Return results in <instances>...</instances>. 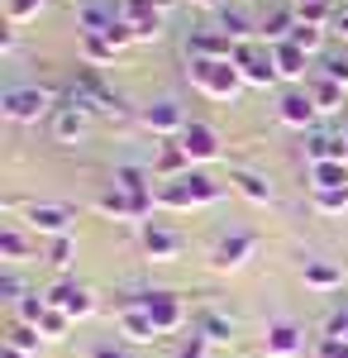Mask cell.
I'll list each match as a JSON object with an SVG mask.
<instances>
[{
	"mask_svg": "<svg viewBox=\"0 0 348 358\" xmlns=\"http://www.w3.org/2000/svg\"><path fill=\"white\" fill-rule=\"evenodd\" d=\"M305 282L320 287V292H334V287L344 282V273H339L334 263H324V258H305Z\"/></svg>",
	"mask_w": 348,
	"mask_h": 358,
	"instance_id": "22",
	"label": "cell"
},
{
	"mask_svg": "<svg viewBox=\"0 0 348 358\" xmlns=\"http://www.w3.org/2000/svg\"><path fill=\"white\" fill-rule=\"evenodd\" d=\"M320 358H348V339H334V334H324V339H320Z\"/></svg>",
	"mask_w": 348,
	"mask_h": 358,
	"instance_id": "41",
	"label": "cell"
},
{
	"mask_svg": "<svg viewBox=\"0 0 348 358\" xmlns=\"http://www.w3.org/2000/svg\"><path fill=\"white\" fill-rule=\"evenodd\" d=\"M229 182H234V187H239V192L248 196L253 206H268V201H272V187L263 182V177H258V172H234Z\"/></svg>",
	"mask_w": 348,
	"mask_h": 358,
	"instance_id": "26",
	"label": "cell"
},
{
	"mask_svg": "<svg viewBox=\"0 0 348 358\" xmlns=\"http://www.w3.org/2000/svg\"><path fill=\"white\" fill-rule=\"evenodd\" d=\"M91 358H124V349H115V344H96Z\"/></svg>",
	"mask_w": 348,
	"mask_h": 358,
	"instance_id": "45",
	"label": "cell"
},
{
	"mask_svg": "<svg viewBox=\"0 0 348 358\" xmlns=\"http://www.w3.org/2000/svg\"><path fill=\"white\" fill-rule=\"evenodd\" d=\"M320 72L329 77V82H339V86L348 91V57H339V53H334V57H324V67H320Z\"/></svg>",
	"mask_w": 348,
	"mask_h": 358,
	"instance_id": "40",
	"label": "cell"
},
{
	"mask_svg": "<svg viewBox=\"0 0 348 358\" xmlns=\"http://www.w3.org/2000/svg\"><path fill=\"white\" fill-rule=\"evenodd\" d=\"M248 253H253V234H229V239L215 244L210 263H215V273H234V268L248 263Z\"/></svg>",
	"mask_w": 348,
	"mask_h": 358,
	"instance_id": "12",
	"label": "cell"
},
{
	"mask_svg": "<svg viewBox=\"0 0 348 358\" xmlns=\"http://www.w3.org/2000/svg\"><path fill=\"white\" fill-rule=\"evenodd\" d=\"M291 43H296V48H305V53L315 57V53H320V43H324V34H320V29H315V24H296Z\"/></svg>",
	"mask_w": 348,
	"mask_h": 358,
	"instance_id": "37",
	"label": "cell"
},
{
	"mask_svg": "<svg viewBox=\"0 0 348 358\" xmlns=\"http://www.w3.org/2000/svg\"><path fill=\"white\" fill-rule=\"evenodd\" d=\"M315 115H320V106H315L310 91H287L277 101V120L291 124V129H315Z\"/></svg>",
	"mask_w": 348,
	"mask_h": 358,
	"instance_id": "10",
	"label": "cell"
},
{
	"mask_svg": "<svg viewBox=\"0 0 348 358\" xmlns=\"http://www.w3.org/2000/svg\"><path fill=\"white\" fill-rule=\"evenodd\" d=\"M143 248H148V258L167 263V258H177V253H182V239H177V229L148 220V224H143Z\"/></svg>",
	"mask_w": 348,
	"mask_h": 358,
	"instance_id": "15",
	"label": "cell"
},
{
	"mask_svg": "<svg viewBox=\"0 0 348 358\" xmlns=\"http://www.w3.org/2000/svg\"><path fill=\"white\" fill-rule=\"evenodd\" d=\"M187 77L210 101H234L243 91V77H239V67H234V57H191Z\"/></svg>",
	"mask_w": 348,
	"mask_h": 358,
	"instance_id": "1",
	"label": "cell"
},
{
	"mask_svg": "<svg viewBox=\"0 0 348 358\" xmlns=\"http://www.w3.org/2000/svg\"><path fill=\"white\" fill-rule=\"evenodd\" d=\"M43 5H48V0H5V15H10V24H24V20H34Z\"/></svg>",
	"mask_w": 348,
	"mask_h": 358,
	"instance_id": "35",
	"label": "cell"
},
{
	"mask_svg": "<svg viewBox=\"0 0 348 358\" xmlns=\"http://www.w3.org/2000/svg\"><path fill=\"white\" fill-rule=\"evenodd\" d=\"M5 349H15V354H24V358H38V349H43V334L20 320V325L10 330V339H5Z\"/></svg>",
	"mask_w": 348,
	"mask_h": 358,
	"instance_id": "24",
	"label": "cell"
},
{
	"mask_svg": "<svg viewBox=\"0 0 348 358\" xmlns=\"http://www.w3.org/2000/svg\"><path fill=\"white\" fill-rule=\"evenodd\" d=\"M72 253H77L72 234H62V239H53V248H48V263H53V268H67V263H72Z\"/></svg>",
	"mask_w": 348,
	"mask_h": 358,
	"instance_id": "39",
	"label": "cell"
},
{
	"mask_svg": "<svg viewBox=\"0 0 348 358\" xmlns=\"http://www.w3.org/2000/svg\"><path fill=\"white\" fill-rule=\"evenodd\" d=\"M153 201H158L153 192H119V187L110 182L106 192H101V201H96V206H101L106 215H115V220H143V215L153 210Z\"/></svg>",
	"mask_w": 348,
	"mask_h": 358,
	"instance_id": "5",
	"label": "cell"
},
{
	"mask_svg": "<svg viewBox=\"0 0 348 358\" xmlns=\"http://www.w3.org/2000/svg\"><path fill=\"white\" fill-rule=\"evenodd\" d=\"M81 53L91 57V62H110L115 57V43H110L106 34H81Z\"/></svg>",
	"mask_w": 348,
	"mask_h": 358,
	"instance_id": "30",
	"label": "cell"
},
{
	"mask_svg": "<svg viewBox=\"0 0 348 358\" xmlns=\"http://www.w3.org/2000/svg\"><path fill=\"white\" fill-rule=\"evenodd\" d=\"M0 110H5V120H15V124H38L43 115L53 110V96L43 86H10L0 96Z\"/></svg>",
	"mask_w": 348,
	"mask_h": 358,
	"instance_id": "3",
	"label": "cell"
},
{
	"mask_svg": "<svg viewBox=\"0 0 348 358\" xmlns=\"http://www.w3.org/2000/svg\"><path fill=\"white\" fill-rule=\"evenodd\" d=\"M29 224L38 229V234H72V210H62V206H29Z\"/></svg>",
	"mask_w": 348,
	"mask_h": 358,
	"instance_id": "14",
	"label": "cell"
},
{
	"mask_svg": "<svg viewBox=\"0 0 348 358\" xmlns=\"http://www.w3.org/2000/svg\"><path fill=\"white\" fill-rule=\"evenodd\" d=\"M196 334H201L205 344H229V334H234V320H229V315H219V310H210V315H201Z\"/></svg>",
	"mask_w": 348,
	"mask_h": 358,
	"instance_id": "23",
	"label": "cell"
},
{
	"mask_svg": "<svg viewBox=\"0 0 348 358\" xmlns=\"http://www.w3.org/2000/svg\"><path fill=\"white\" fill-rule=\"evenodd\" d=\"M196 5H205V10H215V5H219V0H196Z\"/></svg>",
	"mask_w": 348,
	"mask_h": 358,
	"instance_id": "47",
	"label": "cell"
},
{
	"mask_svg": "<svg viewBox=\"0 0 348 358\" xmlns=\"http://www.w3.org/2000/svg\"><path fill=\"white\" fill-rule=\"evenodd\" d=\"M177 0H119V10H124V20H134V15H153V10H172Z\"/></svg>",
	"mask_w": 348,
	"mask_h": 358,
	"instance_id": "36",
	"label": "cell"
},
{
	"mask_svg": "<svg viewBox=\"0 0 348 358\" xmlns=\"http://www.w3.org/2000/svg\"><path fill=\"white\" fill-rule=\"evenodd\" d=\"M143 310H148V320L158 325V334L177 330V325L187 320V310H182V296H177V292H143Z\"/></svg>",
	"mask_w": 348,
	"mask_h": 358,
	"instance_id": "9",
	"label": "cell"
},
{
	"mask_svg": "<svg viewBox=\"0 0 348 358\" xmlns=\"http://www.w3.org/2000/svg\"><path fill=\"white\" fill-rule=\"evenodd\" d=\"M291 354H300V330L291 320H277L268 330V358H291Z\"/></svg>",
	"mask_w": 348,
	"mask_h": 358,
	"instance_id": "18",
	"label": "cell"
},
{
	"mask_svg": "<svg viewBox=\"0 0 348 358\" xmlns=\"http://www.w3.org/2000/svg\"><path fill=\"white\" fill-rule=\"evenodd\" d=\"M305 91L315 96V106H320V110H339V106H344V86H339V82H329L324 72H310Z\"/></svg>",
	"mask_w": 348,
	"mask_h": 358,
	"instance_id": "20",
	"label": "cell"
},
{
	"mask_svg": "<svg viewBox=\"0 0 348 358\" xmlns=\"http://www.w3.org/2000/svg\"><path fill=\"white\" fill-rule=\"evenodd\" d=\"M315 210H320V215H344V210H348V187L315 192Z\"/></svg>",
	"mask_w": 348,
	"mask_h": 358,
	"instance_id": "29",
	"label": "cell"
},
{
	"mask_svg": "<svg viewBox=\"0 0 348 358\" xmlns=\"http://www.w3.org/2000/svg\"><path fill=\"white\" fill-rule=\"evenodd\" d=\"M305 158L310 163H348V129H310L305 134Z\"/></svg>",
	"mask_w": 348,
	"mask_h": 358,
	"instance_id": "8",
	"label": "cell"
},
{
	"mask_svg": "<svg viewBox=\"0 0 348 358\" xmlns=\"http://www.w3.org/2000/svg\"><path fill=\"white\" fill-rule=\"evenodd\" d=\"M15 310H20V320H24V325H34V330H38V320L48 315V296L29 292V296H20V306H15Z\"/></svg>",
	"mask_w": 348,
	"mask_h": 358,
	"instance_id": "27",
	"label": "cell"
},
{
	"mask_svg": "<svg viewBox=\"0 0 348 358\" xmlns=\"http://www.w3.org/2000/svg\"><path fill=\"white\" fill-rule=\"evenodd\" d=\"M234 67H239L243 86H272L277 82V57H272V48L258 43V38L234 48Z\"/></svg>",
	"mask_w": 348,
	"mask_h": 358,
	"instance_id": "4",
	"label": "cell"
},
{
	"mask_svg": "<svg viewBox=\"0 0 348 358\" xmlns=\"http://www.w3.org/2000/svg\"><path fill=\"white\" fill-rule=\"evenodd\" d=\"M310 177H315V192L348 187V163H310Z\"/></svg>",
	"mask_w": 348,
	"mask_h": 358,
	"instance_id": "25",
	"label": "cell"
},
{
	"mask_svg": "<svg viewBox=\"0 0 348 358\" xmlns=\"http://www.w3.org/2000/svg\"><path fill=\"white\" fill-rule=\"evenodd\" d=\"M339 34L348 38V10H339Z\"/></svg>",
	"mask_w": 348,
	"mask_h": 358,
	"instance_id": "46",
	"label": "cell"
},
{
	"mask_svg": "<svg viewBox=\"0 0 348 358\" xmlns=\"http://www.w3.org/2000/svg\"><path fill=\"white\" fill-rule=\"evenodd\" d=\"M329 15H334V10H329V0H315V5H296V20H300V24L324 29V24H329Z\"/></svg>",
	"mask_w": 348,
	"mask_h": 358,
	"instance_id": "32",
	"label": "cell"
},
{
	"mask_svg": "<svg viewBox=\"0 0 348 358\" xmlns=\"http://www.w3.org/2000/svg\"><path fill=\"white\" fill-rule=\"evenodd\" d=\"M191 57H234V43L219 34V29H201V34H191Z\"/></svg>",
	"mask_w": 348,
	"mask_h": 358,
	"instance_id": "17",
	"label": "cell"
},
{
	"mask_svg": "<svg viewBox=\"0 0 348 358\" xmlns=\"http://www.w3.org/2000/svg\"><path fill=\"white\" fill-rule=\"evenodd\" d=\"M329 334H334V339H348V306L334 315V320H329Z\"/></svg>",
	"mask_w": 348,
	"mask_h": 358,
	"instance_id": "43",
	"label": "cell"
},
{
	"mask_svg": "<svg viewBox=\"0 0 348 358\" xmlns=\"http://www.w3.org/2000/svg\"><path fill=\"white\" fill-rule=\"evenodd\" d=\"M0 296H5V301H15V306H20V282H15L10 273L0 277Z\"/></svg>",
	"mask_w": 348,
	"mask_h": 358,
	"instance_id": "42",
	"label": "cell"
},
{
	"mask_svg": "<svg viewBox=\"0 0 348 358\" xmlns=\"http://www.w3.org/2000/svg\"><path fill=\"white\" fill-rule=\"evenodd\" d=\"M296 24H300V20H296V10H272L268 20L258 24V43L277 48V43H287V38L296 34Z\"/></svg>",
	"mask_w": 348,
	"mask_h": 358,
	"instance_id": "16",
	"label": "cell"
},
{
	"mask_svg": "<svg viewBox=\"0 0 348 358\" xmlns=\"http://www.w3.org/2000/svg\"><path fill=\"white\" fill-rule=\"evenodd\" d=\"M272 57H277V77H282V82H300V77L310 72V53H305V48H296L291 38H287V43H277Z\"/></svg>",
	"mask_w": 348,
	"mask_h": 358,
	"instance_id": "13",
	"label": "cell"
},
{
	"mask_svg": "<svg viewBox=\"0 0 348 358\" xmlns=\"http://www.w3.org/2000/svg\"><path fill=\"white\" fill-rule=\"evenodd\" d=\"M153 196H158V206H167V210H196V206H215L224 196V187L215 177H205V172H182V177L162 182Z\"/></svg>",
	"mask_w": 348,
	"mask_h": 358,
	"instance_id": "2",
	"label": "cell"
},
{
	"mask_svg": "<svg viewBox=\"0 0 348 358\" xmlns=\"http://www.w3.org/2000/svg\"><path fill=\"white\" fill-rule=\"evenodd\" d=\"M5 358H24V354H15V349H5Z\"/></svg>",
	"mask_w": 348,
	"mask_h": 358,
	"instance_id": "48",
	"label": "cell"
},
{
	"mask_svg": "<svg viewBox=\"0 0 348 358\" xmlns=\"http://www.w3.org/2000/svg\"><path fill=\"white\" fill-rule=\"evenodd\" d=\"M296 5H315V0H296Z\"/></svg>",
	"mask_w": 348,
	"mask_h": 358,
	"instance_id": "49",
	"label": "cell"
},
{
	"mask_svg": "<svg viewBox=\"0 0 348 358\" xmlns=\"http://www.w3.org/2000/svg\"><path fill=\"white\" fill-rule=\"evenodd\" d=\"M129 29H134V43H153V38L162 34V15L158 10H153V15H134Z\"/></svg>",
	"mask_w": 348,
	"mask_h": 358,
	"instance_id": "28",
	"label": "cell"
},
{
	"mask_svg": "<svg viewBox=\"0 0 348 358\" xmlns=\"http://www.w3.org/2000/svg\"><path fill=\"white\" fill-rule=\"evenodd\" d=\"M24 253H29V244H24V234H20V229H0V258L20 263Z\"/></svg>",
	"mask_w": 348,
	"mask_h": 358,
	"instance_id": "33",
	"label": "cell"
},
{
	"mask_svg": "<svg viewBox=\"0 0 348 358\" xmlns=\"http://www.w3.org/2000/svg\"><path fill=\"white\" fill-rule=\"evenodd\" d=\"M177 358H205V339H201V334H196V339H191L187 349H182V354Z\"/></svg>",
	"mask_w": 348,
	"mask_h": 358,
	"instance_id": "44",
	"label": "cell"
},
{
	"mask_svg": "<svg viewBox=\"0 0 348 358\" xmlns=\"http://www.w3.org/2000/svg\"><path fill=\"white\" fill-rule=\"evenodd\" d=\"M43 296H48V306L62 310L67 320H86V315L96 310V296H91L86 287H77V282H57V287H48Z\"/></svg>",
	"mask_w": 348,
	"mask_h": 358,
	"instance_id": "7",
	"label": "cell"
},
{
	"mask_svg": "<svg viewBox=\"0 0 348 358\" xmlns=\"http://www.w3.org/2000/svg\"><path fill=\"white\" fill-rule=\"evenodd\" d=\"M138 120H143V129H153V134H162V138H182V134H187V124H191L187 110H182L177 101H167V96L153 101V106H143Z\"/></svg>",
	"mask_w": 348,
	"mask_h": 358,
	"instance_id": "6",
	"label": "cell"
},
{
	"mask_svg": "<svg viewBox=\"0 0 348 358\" xmlns=\"http://www.w3.org/2000/svg\"><path fill=\"white\" fill-rule=\"evenodd\" d=\"M182 163H187L182 143H167V148L158 153V172H167V182H172V177H182Z\"/></svg>",
	"mask_w": 348,
	"mask_h": 358,
	"instance_id": "34",
	"label": "cell"
},
{
	"mask_svg": "<svg viewBox=\"0 0 348 358\" xmlns=\"http://www.w3.org/2000/svg\"><path fill=\"white\" fill-rule=\"evenodd\" d=\"M53 134L62 138V143L86 138V110H67V106H57V110H53Z\"/></svg>",
	"mask_w": 348,
	"mask_h": 358,
	"instance_id": "21",
	"label": "cell"
},
{
	"mask_svg": "<svg viewBox=\"0 0 348 358\" xmlns=\"http://www.w3.org/2000/svg\"><path fill=\"white\" fill-rule=\"evenodd\" d=\"M67 325H72V320H67L62 310H53V306H48V315L38 320V334H43V339H62V334H67Z\"/></svg>",
	"mask_w": 348,
	"mask_h": 358,
	"instance_id": "38",
	"label": "cell"
},
{
	"mask_svg": "<svg viewBox=\"0 0 348 358\" xmlns=\"http://www.w3.org/2000/svg\"><path fill=\"white\" fill-rule=\"evenodd\" d=\"M219 34L239 48V43H253L258 38V24H248V15H239V10H219Z\"/></svg>",
	"mask_w": 348,
	"mask_h": 358,
	"instance_id": "19",
	"label": "cell"
},
{
	"mask_svg": "<svg viewBox=\"0 0 348 358\" xmlns=\"http://www.w3.org/2000/svg\"><path fill=\"white\" fill-rule=\"evenodd\" d=\"M115 187H119V192H148V172H143V167H115Z\"/></svg>",
	"mask_w": 348,
	"mask_h": 358,
	"instance_id": "31",
	"label": "cell"
},
{
	"mask_svg": "<svg viewBox=\"0 0 348 358\" xmlns=\"http://www.w3.org/2000/svg\"><path fill=\"white\" fill-rule=\"evenodd\" d=\"M177 143L187 153V163H215L219 158V138H215L210 124H187V134L177 138Z\"/></svg>",
	"mask_w": 348,
	"mask_h": 358,
	"instance_id": "11",
	"label": "cell"
}]
</instances>
